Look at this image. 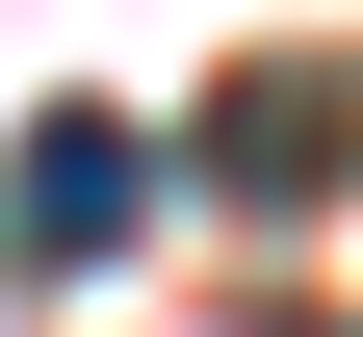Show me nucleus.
Wrapping results in <instances>:
<instances>
[{
    "label": "nucleus",
    "mask_w": 363,
    "mask_h": 337,
    "mask_svg": "<svg viewBox=\"0 0 363 337\" xmlns=\"http://www.w3.org/2000/svg\"><path fill=\"white\" fill-rule=\"evenodd\" d=\"M182 156L234 182V208H337L363 182V53H234L208 104H182Z\"/></svg>",
    "instance_id": "f257e3e1"
},
{
    "label": "nucleus",
    "mask_w": 363,
    "mask_h": 337,
    "mask_svg": "<svg viewBox=\"0 0 363 337\" xmlns=\"http://www.w3.org/2000/svg\"><path fill=\"white\" fill-rule=\"evenodd\" d=\"M130 208H156V130H130V104H26V156H0V233H26V260H104Z\"/></svg>",
    "instance_id": "f03ea898"
}]
</instances>
